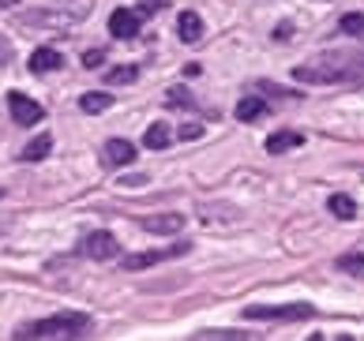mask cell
Here are the masks:
<instances>
[{
  "instance_id": "cell-14",
  "label": "cell",
  "mask_w": 364,
  "mask_h": 341,
  "mask_svg": "<svg viewBox=\"0 0 364 341\" xmlns=\"http://www.w3.org/2000/svg\"><path fill=\"white\" fill-rule=\"evenodd\" d=\"M301 143H304L301 131H274L271 139H267V154H286V150L301 146Z\"/></svg>"
},
{
  "instance_id": "cell-11",
  "label": "cell",
  "mask_w": 364,
  "mask_h": 341,
  "mask_svg": "<svg viewBox=\"0 0 364 341\" xmlns=\"http://www.w3.org/2000/svg\"><path fill=\"white\" fill-rule=\"evenodd\" d=\"M177 34H181V42H199L203 38V19H199V11H181L177 16Z\"/></svg>"
},
{
  "instance_id": "cell-3",
  "label": "cell",
  "mask_w": 364,
  "mask_h": 341,
  "mask_svg": "<svg viewBox=\"0 0 364 341\" xmlns=\"http://www.w3.org/2000/svg\"><path fill=\"white\" fill-rule=\"evenodd\" d=\"M90 16V0H75L64 8H38V11H23V16H16V23L23 26V31H31V26H38V31H68L72 23H83Z\"/></svg>"
},
{
  "instance_id": "cell-15",
  "label": "cell",
  "mask_w": 364,
  "mask_h": 341,
  "mask_svg": "<svg viewBox=\"0 0 364 341\" xmlns=\"http://www.w3.org/2000/svg\"><path fill=\"white\" fill-rule=\"evenodd\" d=\"M327 210L334 217H342V222H353V217H357V202L349 199V195H331L327 199Z\"/></svg>"
},
{
  "instance_id": "cell-1",
  "label": "cell",
  "mask_w": 364,
  "mask_h": 341,
  "mask_svg": "<svg viewBox=\"0 0 364 341\" xmlns=\"http://www.w3.org/2000/svg\"><path fill=\"white\" fill-rule=\"evenodd\" d=\"M296 83H364V57L357 53H331V57L308 60L293 67Z\"/></svg>"
},
{
  "instance_id": "cell-4",
  "label": "cell",
  "mask_w": 364,
  "mask_h": 341,
  "mask_svg": "<svg viewBox=\"0 0 364 341\" xmlns=\"http://www.w3.org/2000/svg\"><path fill=\"white\" fill-rule=\"evenodd\" d=\"M312 315H316L312 304H252V308H245V319H255V323H301Z\"/></svg>"
},
{
  "instance_id": "cell-20",
  "label": "cell",
  "mask_w": 364,
  "mask_h": 341,
  "mask_svg": "<svg viewBox=\"0 0 364 341\" xmlns=\"http://www.w3.org/2000/svg\"><path fill=\"white\" fill-rule=\"evenodd\" d=\"M338 31L349 34V38H357V42H364V16H360V11H349V16H342Z\"/></svg>"
},
{
  "instance_id": "cell-19",
  "label": "cell",
  "mask_w": 364,
  "mask_h": 341,
  "mask_svg": "<svg viewBox=\"0 0 364 341\" xmlns=\"http://www.w3.org/2000/svg\"><path fill=\"white\" fill-rule=\"evenodd\" d=\"M169 139H173V135H169L166 124H151V128H146V135H143V143L151 146V150H166Z\"/></svg>"
},
{
  "instance_id": "cell-23",
  "label": "cell",
  "mask_w": 364,
  "mask_h": 341,
  "mask_svg": "<svg viewBox=\"0 0 364 341\" xmlns=\"http://www.w3.org/2000/svg\"><path fill=\"white\" fill-rule=\"evenodd\" d=\"M105 64V53L102 49H87L83 53V67H102Z\"/></svg>"
},
{
  "instance_id": "cell-10",
  "label": "cell",
  "mask_w": 364,
  "mask_h": 341,
  "mask_svg": "<svg viewBox=\"0 0 364 341\" xmlns=\"http://www.w3.org/2000/svg\"><path fill=\"white\" fill-rule=\"evenodd\" d=\"M139 225L146 229V233L166 237V233H181V229L188 225V217H184V214H151V217H143Z\"/></svg>"
},
{
  "instance_id": "cell-18",
  "label": "cell",
  "mask_w": 364,
  "mask_h": 341,
  "mask_svg": "<svg viewBox=\"0 0 364 341\" xmlns=\"http://www.w3.org/2000/svg\"><path fill=\"white\" fill-rule=\"evenodd\" d=\"M139 79V67L136 64H120V67H109V72H105V83L109 87H117V83H136Z\"/></svg>"
},
{
  "instance_id": "cell-12",
  "label": "cell",
  "mask_w": 364,
  "mask_h": 341,
  "mask_svg": "<svg viewBox=\"0 0 364 341\" xmlns=\"http://www.w3.org/2000/svg\"><path fill=\"white\" fill-rule=\"evenodd\" d=\"M267 113V102L259 98V94H245V98L237 102V120L240 124H252V120H259Z\"/></svg>"
},
{
  "instance_id": "cell-8",
  "label": "cell",
  "mask_w": 364,
  "mask_h": 341,
  "mask_svg": "<svg viewBox=\"0 0 364 341\" xmlns=\"http://www.w3.org/2000/svg\"><path fill=\"white\" fill-rule=\"evenodd\" d=\"M139 23H143L139 11H132V8H117L113 16H109V34H113V38H120V42H128V38H136V34H139Z\"/></svg>"
},
{
  "instance_id": "cell-27",
  "label": "cell",
  "mask_w": 364,
  "mask_h": 341,
  "mask_svg": "<svg viewBox=\"0 0 364 341\" xmlns=\"http://www.w3.org/2000/svg\"><path fill=\"white\" fill-rule=\"evenodd\" d=\"M199 135H203V128H199V124H184L181 128V139H199Z\"/></svg>"
},
{
  "instance_id": "cell-2",
  "label": "cell",
  "mask_w": 364,
  "mask_h": 341,
  "mask_svg": "<svg viewBox=\"0 0 364 341\" xmlns=\"http://www.w3.org/2000/svg\"><path fill=\"white\" fill-rule=\"evenodd\" d=\"M87 330H90V315H83V311H60V315L26 323L16 337H19V341H38V337H83Z\"/></svg>"
},
{
  "instance_id": "cell-28",
  "label": "cell",
  "mask_w": 364,
  "mask_h": 341,
  "mask_svg": "<svg viewBox=\"0 0 364 341\" xmlns=\"http://www.w3.org/2000/svg\"><path fill=\"white\" fill-rule=\"evenodd\" d=\"M117 184H124V188H139V184H146V176H124V180H117Z\"/></svg>"
},
{
  "instance_id": "cell-26",
  "label": "cell",
  "mask_w": 364,
  "mask_h": 341,
  "mask_svg": "<svg viewBox=\"0 0 364 341\" xmlns=\"http://www.w3.org/2000/svg\"><path fill=\"white\" fill-rule=\"evenodd\" d=\"M8 60H11V42H8L4 34H0V67H4Z\"/></svg>"
},
{
  "instance_id": "cell-30",
  "label": "cell",
  "mask_w": 364,
  "mask_h": 341,
  "mask_svg": "<svg viewBox=\"0 0 364 341\" xmlns=\"http://www.w3.org/2000/svg\"><path fill=\"white\" fill-rule=\"evenodd\" d=\"M0 199H4V192H0Z\"/></svg>"
},
{
  "instance_id": "cell-16",
  "label": "cell",
  "mask_w": 364,
  "mask_h": 341,
  "mask_svg": "<svg viewBox=\"0 0 364 341\" xmlns=\"http://www.w3.org/2000/svg\"><path fill=\"white\" fill-rule=\"evenodd\" d=\"M109 105H113V94H102V90L83 94V98H79V109H83V113H105Z\"/></svg>"
},
{
  "instance_id": "cell-17",
  "label": "cell",
  "mask_w": 364,
  "mask_h": 341,
  "mask_svg": "<svg viewBox=\"0 0 364 341\" xmlns=\"http://www.w3.org/2000/svg\"><path fill=\"white\" fill-rule=\"evenodd\" d=\"M49 150H53V135H42V139H34V143H26L23 146V161H42L46 154H49Z\"/></svg>"
},
{
  "instance_id": "cell-6",
  "label": "cell",
  "mask_w": 364,
  "mask_h": 341,
  "mask_svg": "<svg viewBox=\"0 0 364 341\" xmlns=\"http://www.w3.org/2000/svg\"><path fill=\"white\" fill-rule=\"evenodd\" d=\"M79 255L94 259V263H109V259L120 255V244L113 233H105V229H98V233H87L83 244H79Z\"/></svg>"
},
{
  "instance_id": "cell-13",
  "label": "cell",
  "mask_w": 364,
  "mask_h": 341,
  "mask_svg": "<svg viewBox=\"0 0 364 341\" xmlns=\"http://www.w3.org/2000/svg\"><path fill=\"white\" fill-rule=\"evenodd\" d=\"M64 64V57L57 49H34L31 53V72L34 75H42V72H57V67Z\"/></svg>"
},
{
  "instance_id": "cell-5",
  "label": "cell",
  "mask_w": 364,
  "mask_h": 341,
  "mask_svg": "<svg viewBox=\"0 0 364 341\" xmlns=\"http://www.w3.org/2000/svg\"><path fill=\"white\" fill-rule=\"evenodd\" d=\"M192 251V244L188 240H177V244H169V248H151V251H139V255H128V259H120V270L124 274H136V270H146V266H154V263H166V259H181Z\"/></svg>"
},
{
  "instance_id": "cell-7",
  "label": "cell",
  "mask_w": 364,
  "mask_h": 341,
  "mask_svg": "<svg viewBox=\"0 0 364 341\" xmlns=\"http://www.w3.org/2000/svg\"><path fill=\"white\" fill-rule=\"evenodd\" d=\"M8 109H11V124H19V128H31V124H38V120L46 117L42 102L26 98L23 90H11L8 94Z\"/></svg>"
},
{
  "instance_id": "cell-24",
  "label": "cell",
  "mask_w": 364,
  "mask_h": 341,
  "mask_svg": "<svg viewBox=\"0 0 364 341\" xmlns=\"http://www.w3.org/2000/svg\"><path fill=\"white\" fill-rule=\"evenodd\" d=\"M169 105H181V109H184V105H192V98H188L184 87H173V90H169Z\"/></svg>"
},
{
  "instance_id": "cell-22",
  "label": "cell",
  "mask_w": 364,
  "mask_h": 341,
  "mask_svg": "<svg viewBox=\"0 0 364 341\" xmlns=\"http://www.w3.org/2000/svg\"><path fill=\"white\" fill-rule=\"evenodd\" d=\"M196 337L199 341H237V337H248V334H240V330H199Z\"/></svg>"
},
{
  "instance_id": "cell-25",
  "label": "cell",
  "mask_w": 364,
  "mask_h": 341,
  "mask_svg": "<svg viewBox=\"0 0 364 341\" xmlns=\"http://www.w3.org/2000/svg\"><path fill=\"white\" fill-rule=\"evenodd\" d=\"M293 38V23H278L274 26V42H289Z\"/></svg>"
},
{
  "instance_id": "cell-9",
  "label": "cell",
  "mask_w": 364,
  "mask_h": 341,
  "mask_svg": "<svg viewBox=\"0 0 364 341\" xmlns=\"http://www.w3.org/2000/svg\"><path fill=\"white\" fill-rule=\"evenodd\" d=\"M102 161H105V166H113V169L132 166V161H136V146H132L128 139H109L102 146Z\"/></svg>"
},
{
  "instance_id": "cell-21",
  "label": "cell",
  "mask_w": 364,
  "mask_h": 341,
  "mask_svg": "<svg viewBox=\"0 0 364 341\" xmlns=\"http://www.w3.org/2000/svg\"><path fill=\"white\" fill-rule=\"evenodd\" d=\"M342 270V274H353V278H364V255L360 251H349V255H342L338 263H334Z\"/></svg>"
},
{
  "instance_id": "cell-29",
  "label": "cell",
  "mask_w": 364,
  "mask_h": 341,
  "mask_svg": "<svg viewBox=\"0 0 364 341\" xmlns=\"http://www.w3.org/2000/svg\"><path fill=\"white\" fill-rule=\"evenodd\" d=\"M154 11H158L154 0H143V4H139V16H154Z\"/></svg>"
}]
</instances>
